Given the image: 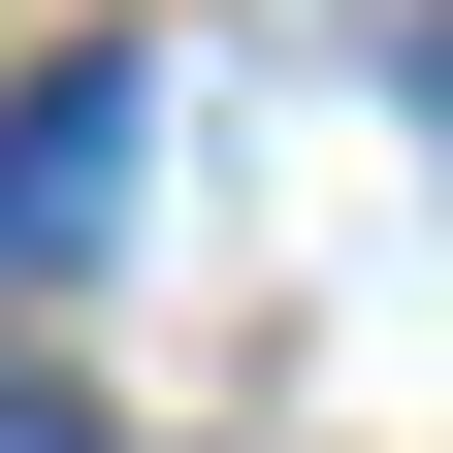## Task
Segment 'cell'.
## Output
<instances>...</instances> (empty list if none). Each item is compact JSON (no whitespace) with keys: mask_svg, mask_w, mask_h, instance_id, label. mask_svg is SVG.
I'll return each mask as SVG.
<instances>
[{"mask_svg":"<svg viewBox=\"0 0 453 453\" xmlns=\"http://www.w3.org/2000/svg\"><path fill=\"white\" fill-rule=\"evenodd\" d=\"M130 162H162V65H33V97H0V259H97Z\"/></svg>","mask_w":453,"mask_h":453,"instance_id":"6da1fadb","label":"cell"},{"mask_svg":"<svg viewBox=\"0 0 453 453\" xmlns=\"http://www.w3.org/2000/svg\"><path fill=\"white\" fill-rule=\"evenodd\" d=\"M0 453H97V421H65V388H0Z\"/></svg>","mask_w":453,"mask_h":453,"instance_id":"7a4b0ae2","label":"cell"}]
</instances>
